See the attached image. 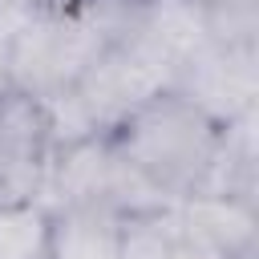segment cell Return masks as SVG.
Instances as JSON below:
<instances>
[{"instance_id":"obj_9","label":"cell","mask_w":259,"mask_h":259,"mask_svg":"<svg viewBox=\"0 0 259 259\" xmlns=\"http://www.w3.org/2000/svg\"><path fill=\"white\" fill-rule=\"evenodd\" d=\"M53 210L40 198L0 202V259H49Z\"/></svg>"},{"instance_id":"obj_7","label":"cell","mask_w":259,"mask_h":259,"mask_svg":"<svg viewBox=\"0 0 259 259\" xmlns=\"http://www.w3.org/2000/svg\"><path fill=\"white\" fill-rule=\"evenodd\" d=\"M121 219L109 206H65L53 210L49 259H117Z\"/></svg>"},{"instance_id":"obj_1","label":"cell","mask_w":259,"mask_h":259,"mask_svg":"<svg viewBox=\"0 0 259 259\" xmlns=\"http://www.w3.org/2000/svg\"><path fill=\"white\" fill-rule=\"evenodd\" d=\"M109 142L134 170H142L158 190L178 202L202 186L219 154L223 125L182 93L162 89L158 97L142 101L121 125H113Z\"/></svg>"},{"instance_id":"obj_5","label":"cell","mask_w":259,"mask_h":259,"mask_svg":"<svg viewBox=\"0 0 259 259\" xmlns=\"http://www.w3.org/2000/svg\"><path fill=\"white\" fill-rule=\"evenodd\" d=\"M178 219H182V231L219 259H251L255 255L259 219H255L251 198L194 190V194L178 198Z\"/></svg>"},{"instance_id":"obj_2","label":"cell","mask_w":259,"mask_h":259,"mask_svg":"<svg viewBox=\"0 0 259 259\" xmlns=\"http://www.w3.org/2000/svg\"><path fill=\"white\" fill-rule=\"evenodd\" d=\"M178 65L150 40L142 36L134 24L109 40L73 81V89L81 93V101L89 105L93 121L101 134H109L113 125H121L142 101L158 97L162 89H174Z\"/></svg>"},{"instance_id":"obj_8","label":"cell","mask_w":259,"mask_h":259,"mask_svg":"<svg viewBox=\"0 0 259 259\" xmlns=\"http://www.w3.org/2000/svg\"><path fill=\"white\" fill-rule=\"evenodd\" d=\"M182 219L178 202L146 214H125L117 231V259H178Z\"/></svg>"},{"instance_id":"obj_3","label":"cell","mask_w":259,"mask_h":259,"mask_svg":"<svg viewBox=\"0 0 259 259\" xmlns=\"http://www.w3.org/2000/svg\"><path fill=\"white\" fill-rule=\"evenodd\" d=\"M174 93L194 101L223 130L255 113V93H259L255 45H206L198 57H190L178 69Z\"/></svg>"},{"instance_id":"obj_10","label":"cell","mask_w":259,"mask_h":259,"mask_svg":"<svg viewBox=\"0 0 259 259\" xmlns=\"http://www.w3.org/2000/svg\"><path fill=\"white\" fill-rule=\"evenodd\" d=\"M40 105H45V121H49V142H53V150H65V146H73V142H85V138L101 134L97 121H93V113H89V105L81 101V93H77L73 85L49 89V93L40 97Z\"/></svg>"},{"instance_id":"obj_4","label":"cell","mask_w":259,"mask_h":259,"mask_svg":"<svg viewBox=\"0 0 259 259\" xmlns=\"http://www.w3.org/2000/svg\"><path fill=\"white\" fill-rule=\"evenodd\" d=\"M49 162L53 142L40 97L0 89V202L40 198Z\"/></svg>"},{"instance_id":"obj_11","label":"cell","mask_w":259,"mask_h":259,"mask_svg":"<svg viewBox=\"0 0 259 259\" xmlns=\"http://www.w3.org/2000/svg\"><path fill=\"white\" fill-rule=\"evenodd\" d=\"M0 89H8V81H4V49H0Z\"/></svg>"},{"instance_id":"obj_6","label":"cell","mask_w":259,"mask_h":259,"mask_svg":"<svg viewBox=\"0 0 259 259\" xmlns=\"http://www.w3.org/2000/svg\"><path fill=\"white\" fill-rule=\"evenodd\" d=\"M134 28L150 36L178 69L198 57L210 40V24L198 0H138L134 8Z\"/></svg>"}]
</instances>
